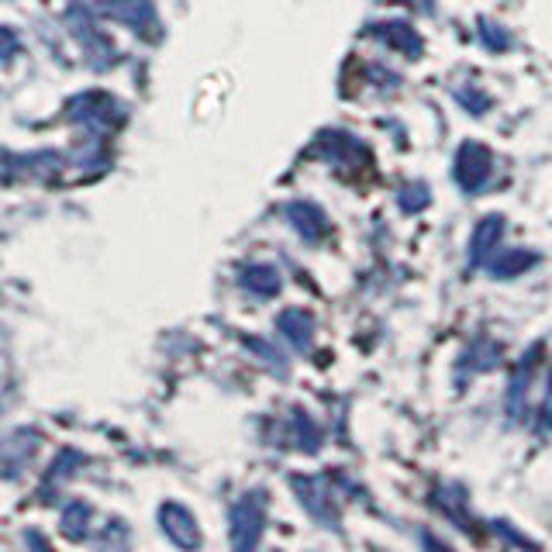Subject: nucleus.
Listing matches in <instances>:
<instances>
[{
	"label": "nucleus",
	"mask_w": 552,
	"mask_h": 552,
	"mask_svg": "<svg viewBox=\"0 0 552 552\" xmlns=\"http://www.w3.org/2000/svg\"><path fill=\"white\" fill-rule=\"evenodd\" d=\"M232 546L235 549H256L259 539H263L266 528V494L263 490H252V494L239 497L232 504Z\"/></svg>",
	"instance_id": "obj_1"
},
{
	"label": "nucleus",
	"mask_w": 552,
	"mask_h": 552,
	"mask_svg": "<svg viewBox=\"0 0 552 552\" xmlns=\"http://www.w3.org/2000/svg\"><path fill=\"white\" fill-rule=\"evenodd\" d=\"M452 176L466 194H477L490 180V152L480 142H463L456 149V159H452Z\"/></svg>",
	"instance_id": "obj_2"
},
{
	"label": "nucleus",
	"mask_w": 552,
	"mask_h": 552,
	"mask_svg": "<svg viewBox=\"0 0 552 552\" xmlns=\"http://www.w3.org/2000/svg\"><path fill=\"white\" fill-rule=\"evenodd\" d=\"M290 487H294V494L301 497L304 511H308L314 521H321L325 528L339 525V511H335L332 494H328L325 483L318 477H290Z\"/></svg>",
	"instance_id": "obj_3"
},
{
	"label": "nucleus",
	"mask_w": 552,
	"mask_h": 552,
	"mask_svg": "<svg viewBox=\"0 0 552 552\" xmlns=\"http://www.w3.org/2000/svg\"><path fill=\"white\" fill-rule=\"evenodd\" d=\"M159 521H163V532L173 546L180 549H197L201 546V528H197V518L190 515L183 504H163L159 508Z\"/></svg>",
	"instance_id": "obj_4"
},
{
	"label": "nucleus",
	"mask_w": 552,
	"mask_h": 552,
	"mask_svg": "<svg viewBox=\"0 0 552 552\" xmlns=\"http://www.w3.org/2000/svg\"><path fill=\"white\" fill-rule=\"evenodd\" d=\"M97 7L107 14V18L121 21L132 32H152L156 28V7L152 0H97Z\"/></svg>",
	"instance_id": "obj_5"
},
{
	"label": "nucleus",
	"mask_w": 552,
	"mask_h": 552,
	"mask_svg": "<svg viewBox=\"0 0 552 552\" xmlns=\"http://www.w3.org/2000/svg\"><path fill=\"white\" fill-rule=\"evenodd\" d=\"M287 221H290V228H294V232L311 245L321 242L328 235L325 211H321L318 204H311V201H290L287 204Z\"/></svg>",
	"instance_id": "obj_6"
},
{
	"label": "nucleus",
	"mask_w": 552,
	"mask_h": 552,
	"mask_svg": "<svg viewBox=\"0 0 552 552\" xmlns=\"http://www.w3.org/2000/svg\"><path fill=\"white\" fill-rule=\"evenodd\" d=\"M504 228H508V225H504L501 214H487V218L477 221V228H473V235H470V263L473 266L490 263L494 249L504 239Z\"/></svg>",
	"instance_id": "obj_7"
},
{
	"label": "nucleus",
	"mask_w": 552,
	"mask_h": 552,
	"mask_svg": "<svg viewBox=\"0 0 552 552\" xmlns=\"http://www.w3.org/2000/svg\"><path fill=\"white\" fill-rule=\"evenodd\" d=\"M276 328H280V335L287 339L294 349H308L311 339H314V318L308 311H301V308H287L276 318Z\"/></svg>",
	"instance_id": "obj_8"
},
{
	"label": "nucleus",
	"mask_w": 552,
	"mask_h": 552,
	"mask_svg": "<svg viewBox=\"0 0 552 552\" xmlns=\"http://www.w3.org/2000/svg\"><path fill=\"white\" fill-rule=\"evenodd\" d=\"M535 359H539V345L528 349L525 356H521L518 370L511 373V387H508V414L511 418H521V414H525V390H528V380H532V373H535Z\"/></svg>",
	"instance_id": "obj_9"
},
{
	"label": "nucleus",
	"mask_w": 552,
	"mask_h": 552,
	"mask_svg": "<svg viewBox=\"0 0 552 552\" xmlns=\"http://www.w3.org/2000/svg\"><path fill=\"white\" fill-rule=\"evenodd\" d=\"M370 32L377 35V38H383L390 49L404 52L408 59H418L421 49H425V45H421V38H418V32H414L411 25H401V21H397V25H373Z\"/></svg>",
	"instance_id": "obj_10"
},
{
	"label": "nucleus",
	"mask_w": 552,
	"mask_h": 552,
	"mask_svg": "<svg viewBox=\"0 0 552 552\" xmlns=\"http://www.w3.org/2000/svg\"><path fill=\"white\" fill-rule=\"evenodd\" d=\"M242 287L256 297H276L280 290V273L266 263H256V266H245L242 270Z\"/></svg>",
	"instance_id": "obj_11"
},
{
	"label": "nucleus",
	"mask_w": 552,
	"mask_h": 552,
	"mask_svg": "<svg viewBox=\"0 0 552 552\" xmlns=\"http://www.w3.org/2000/svg\"><path fill=\"white\" fill-rule=\"evenodd\" d=\"M32 452H35L32 435H18V439L0 442V466H4V473H14L28 456H32Z\"/></svg>",
	"instance_id": "obj_12"
},
{
	"label": "nucleus",
	"mask_w": 552,
	"mask_h": 552,
	"mask_svg": "<svg viewBox=\"0 0 552 552\" xmlns=\"http://www.w3.org/2000/svg\"><path fill=\"white\" fill-rule=\"evenodd\" d=\"M532 263H535V256L528 249H508L497 263H490V270H494L497 280H511V276L525 273Z\"/></svg>",
	"instance_id": "obj_13"
},
{
	"label": "nucleus",
	"mask_w": 552,
	"mask_h": 552,
	"mask_svg": "<svg viewBox=\"0 0 552 552\" xmlns=\"http://www.w3.org/2000/svg\"><path fill=\"white\" fill-rule=\"evenodd\" d=\"M294 428H297V442H301L304 452H318L321 449V432L318 425L308 418L304 411H294Z\"/></svg>",
	"instance_id": "obj_14"
},
{
	"label": "nucleus",
	"mask_w": 552,
	"mask_h": 552,
	"mask_svg": "<svg viewBox=\"0 0 552 552\" xmlns=\"http://www.w3.org/2000/svg\"><path fill=\"white\" fill-rule=\"evenodd\" d=\"M87 518H90V508L76 501L63 511V528L69 535H80V532H87Z\"/></svg>",
	"instance_id": "obj_15"
},
{
	"label": "nucleus",
	"mask_w": 552,
	"mask_h": 552,
	"mask_svg": "<svg viewBox=\"0 0 552 552\" xmlns=\"http://www.w3.org/2000/svg\"><path fill=\"white\" fill-rule=\"evenodd\" d=\"M397 201H401L404 211H421V207L428 204V187L425 183H408V187L397 194Z\"/></svg>",
	"instance_id": "obj_16"
},
{
	"label": "nucleus",
	"mask_w": 552,
	"mask_h": 552,
	"mask_svg": "<svg viewBox=\"0 0 552 552\" xmlns=\"http://www.w3.org/2000/svg\"><path fill=\"white\" fill-rule=\"evenodd\" d=\"M480 38L490 45V49H508V45H511V38L504 35V32H497V25H490V21H483Z\"/></svg>",
	"instance_id": "obj_17"
},
{
	"label": "nucleus",
	"mask_w": 552,
	"mask_h": 552,
	"mask_svg": "<svg viewBox=\"0 0 552 552\" xmlns=\"http://www.w3.org/2000/svg\"><path fill=\"white\" fill-rule=\"evenodd\" d=\"M14 52H18V35L7 32V28H0V59L14 56Z\"/></svg>",
	"instance_id": "obj_18"
},
{
	"label": "nucleus",
	"mask_w": 552,
	"mask_h": 552,
	"mask_svg": "<svg viewBox=\"0 0 552 552\" xmlns=\"http://www.w3.org/2000/svg\"><path fill=\"white\" fill-rule=\"evenodd\" d=\"M552 428V380L546 390V404H542V418H539V432H549Z\"/></svg>",
	"instance_id": "obj_19"
}]
</instances>
